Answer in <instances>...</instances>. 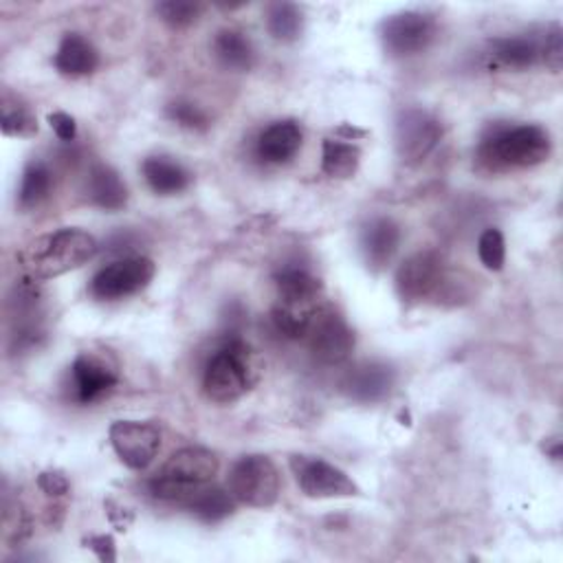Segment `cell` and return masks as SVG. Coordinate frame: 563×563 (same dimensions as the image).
<instances>
[{
  "label": "cell",
  "mask_w": 563,
  "mask_h": 563,
  "mask_svg": "<svg viewBox=\"0 0 563 563\" xmlns=\"http://www.w3.org/2000/svg\"><path fill=\"white\" fill-rule=\"evenodd\" d=\"M550 150V137L539 126L493 124L480 141L478 161L491 172L524 170L543 163Z\"/></svg>",
  "instance_id": "obj_1"
},
{
  "label": "cell",
  "mask_w": 563,
  "mask_h": 563,
  "mask_svg": "<svg viewBox=\"0 0 563 563\" xmlns=\"http://www.w3.org/2000/svg\"><path fill=\"white\" fill-rule=\"evenodd\" d=\"M97 240L82 229H58L34 240L19 257L30 279H51L80 268L97 253Z\"/></svg>",
  "instance_id": "obj_2"
},
{
  "label": "cell",
  "mask_w": 563,
  "mask_h": 563,
  "mask_svg": "<svg viewBox=\"0 0 563 563\" xmlns=\"http://www.w3.org/2000/svg\"><path fill=\"white\" fill-rule=\"evenodd\" d=\"M253 353L238 333H227L203 372V392L209 401L229 405L253 383Z\"/></svg>",
  "instance_id": "obj_3"
},
{
  "label": "cell",
  "mask_w": 563,
  "mask_h": 563,
  "mask_svg": "<svg viewBox=\"0 0 563 563\" xmlns=\"http://www.w3.org/2000/svg\"><path fill=\"white\" fill-rule=\"evenodd\" d=\"M218 458L205 447H185L170 456L161 473L148 486L152 497L163 502H187L218 473Z\"/></svg>",
  "instance_id": "obj_4"
},
{
  "label": "cell",
  "mask_w": 563,
  "mask_h": 563,
  "mask_svg": "<svg viewBox=\"0 0 563 563\" xmlns=\"http://www.w3.org/2000/svg\"><path fill=\"white\" fill-rule=\"evenodd\" d=\"M229 493L233 499L253 506L268 508L279 495V473L277 467L266 456H244L229 473Z\"/></svg>",
  "instance_id": "obj_5"
},
{
  "label": "cell",
  "mask_w": 563,
  "mask_h": 563,
  "mask_svg": "<svg viewBox=\"0 0 563 563\" xmlns=\"http://www.w3.org/2000/svg\"><path fill=\"white\" fill-rule=\"evenodd\" d=\"M154 271L157 266L150 257L128 255L97 271L95 277L91 279L89 291L100 302L124 300L143 291L152 282Z\"/></svg>",
  "instance_id": "obj_6"
},
{
  "label": "cell",
  "mask_w": 563,
  "mask_h": 563,
  "mask_svg": "<svg viewBox=\"0 0 563 563\" xmlns=\"http://www.w3.org/2000/svg\"><path fill=\"white\" fill-rule=\"evenodd\" d=\"M447 282L445 257L438 251H421L397 271V291L405 305H418L438 296Z\"/></svg>",
  "instance_id": "obj_7"
},
{
  "label": "cell",
  "mask_w": 563,
  "mask_h": 563,
  "mask_svg": "<svg viewBox=\"0 0 563 563\" xmlns=\"http://www.w3.org/2000/svg\"><path fill=\"white\" fill-rule=\"evenodd\" d=\"M305 340H309L311 355L324 366L344 364L355 348V335L351 326L331 307L320 309Z\"/></svg>",
  "instance_id": "obj_8"
},
{
  "label": "cell",
  "mask_w": 563,
  "mask_h": 563,
  "mask_svg": "<svg viewBox=\"0 0 563 563\" xmlns=\"http://www.w3.org/2000/svg\"><path fill=\"white\" fill-rule=\"evenodd\" d=\"M291 469L302 493L311 499H333V497H353L359 493V486L348 478L340 467L309 456H294Z\"/></svg>",
  "instance_id": "obj_9"
},
{
  "label": "cell",
  "mask_w": 563,
  "mask_h": 563,
  "mask_svg": "<svg viewBox=\"0 0 563 563\" xmlns=\"http://www.w3.org/2000/svg\"><path fill=\"white\" fill-rule=\"evenodd\" d=\"M111 445L128 469L141 471L157 458L161 449V432L152 423L115 421L111 425Z\"/></svg>",
  "instance_id": "obj_10"
},
{
  "label": "cell",
  "mask_w": 563,
  "mask_h": 563,
  "mask_svg": "<svg viewBox=\"0 0 563 563\" xmlns=\"http://www.w3.org/2000/svg\"><path fill=\"white\" fill-rule=\"evenodd\" d=\"M436 21L429 14L423 12H403L397 16H390L383 23L381 38L386 51H390L397 58L414 56L425 51L434 38H436Z\"/></svg>",
  "instance_id": "obj_11"
},
{
  "label": "cell",
  "mask_w": 563,
  "mask_h": 563,
  "mask_svg": "<svg viewBox=\"0 0 563 563\" xmlns=\"http://www.w3.org/2000/svg\"><path fill=\"white\" fill-rule=\"evenodd\" d=\"M440 122L421 108H407L397 119V150L405 163L423 161L440 141Z\"/></svg>",
  "instance_id": "obj_12"
},
{
  "label": "cell",
  "mask_w": 563,
  "mask_h": 563,
  "mask_svg": "<svg viewBox=\"0 0 563 563\" xmlns=\"http://www.w3.org/2000/svg\"><path fill=\"white\" fill-rule=\"evenodd\" d=\"M397 383V372L379 361L359 364L342 379V392L357 403L383 401Z\"/></svg>",
  "instance_id": "obj_13"
},
{
  "label": "cell",
  "mask_w": 563,
  "mask_h": 563,
  "mask_svg": "<svg viewBox=\"0 0 563 563\" xmlns=\"http://www.w3.org/2000/svg\"><path fill=\"white\" fill-rule=\"evenodd\" d=\"M76 401L82 405L100 401L117 386V370L95 355H80L71 368Z\"/></svg>",
  "instance_id": "obj_14"
},
{
  "label": "cell",
  "mask_w": 563,
  "mask_h": 563,
  "mask_svg": "<svg viewBox=\"0 0 563 563\" xmlns=\"http://www.w3.org/2000/svg\"><path fill=\"white\" fill-rule=\"evenodd\" d=\"M302 128L298 122H275L264 128L255 141V157L266 165L289 163L302 148Z\"/></svg>",
  "instance_id": "obj_15"
},
{
  "label": "cell",
  "mask_w": 563,
  "mask_h": 563,
  "mask_svg": "<svg viewBox=\"0 0 563 563\" xmlns=\"http://www.w3.org/2000/svg\"><path fill=\"white\" fill-rule=\"evenodd\" d=\"M401 244V229L390 218H375L361 233V249L370 268H386Z\"/></svg>",
  "instance_id": "obj_16"
},
{
  "label": "cell",
  "mask_w": 563,
  "mask_h": 563,
  "mask_svg": "<svg viewBox=\"0 0 563 563\" xmlns=\"http://www.w3.org/2000/svg\"><path fill=\"white\" fill-rule=\"evenodd\" d=\"M320 300H279L273 307V326L287 340H305L315 315L320 313Z\"/></svg>",
  "instance_id": "obj_17"
},
{
  "label": "cell",
  "mask_w": 563,
  "mask_h": 563,
  "mask_svg": "<svg viewBox=\"0 0 563 563\" xmlns=\"http://www.w3.org/2000/svg\"><path fill=\"white\" fill-rule=\"evenodd\" d=\"M56 69L69 78H82L95 73L100 67L97 49L80 34H67L54 58Z\"/></svg>",
  "instance_id": "obj_18"
},
{
  "label": "cell",
  "mask_w": 563,
  "mask_h": 563,
  "mask_svg": "<svg viewBox=\"0 0 563 563\" xmlns=\"http://www.w3.org/2000/svg\"><path fill=\"white\" fill-rule=\"evenodd\" d=\"M146 183L159 196H174L189 187L192 174L185 165L170 157H148L141 165Z\"/></svg>",
  "instance_id": "obj_19"
},
{
  "label": "cell",
  "mask_w": 563,
  "mask_h": 563,
  "mask_svg": "<svg viewBox=\"0 0 563 563\" xmlns=\"http://www.w3.org/2000/svg\"><path fill=\"white\" fill-rule=\"evenodd\" d=\"M87 192L91 203L106 211H119L128 203V187L122 181L119 172L104 163L91 168Z\"/></svg>",
  "instance_id": "obj_20"
},
{
  "label": "cell",
  "mask_w": 563,
  "mask_h": 563,
  "mask_svg": "<svg viewBox=\"0 0 563 563\" xmlns=\"http://www.w3.org/2000/svg\"><path fill=\"white\" fill-rule=\"evenodd\" d=\"M275 287L279 300H320L322 298V282L298 266H287L275 273Z\"/></svg>",
  "instance_id": "obj_21"
},
{
  "label": "cell",
  "mask_w": 563,
  "mask_h": 563,
  "mask_svg": "<svg viewBox=\"0 0 563 563\" xmlns=\"http://www.w3.org/2000/svg\"><path fill=\"white\" fill-rule=\"evenodd\" d=\"M214 54L218 62L231 71H249L255 62V51L251 41L244 34L233 30H225L216 36Z\"/></svg>",
  "instance_id": "obj_22"
},
{
  "label": "cell",
  "mask_w": 563,
  "mask_h": 563,
  "mask_svg": "<svg viewBox=\"0 0 563 563\" xmlns=\"http://www.w3.org/2000/svg\"><path fill=\"white\" fill-rule=\"evenodd\" d=\"M493 56L510 69H528L539 62V41L528 36H506L491 41Z\"/></svg>",
  "instance_id": "obj_23"
},
{
  "label": "cell",
  "mask_w": 563,
  "mask_h": 563,
  "mask_svg": "<svg viewBox=\"0 0 563 563\" xmlns=\"http://www.w3.org/2000/svg\"><path fill=\"white\" fill-rule=\"evenodd\" d=\"M185 506L205 524H218L233 513V495L218 486H203L196 491Z\"/></svg>",
  "instance_id": "obj_24"
},
{
  "label": "cell",
  "mask_w": 563,
  "mask_h": 563,
  "mask_svg": "<svg viewBox=\"0 0 563 563\" xmlns=\"http://www.w3.org/2000/svg\"><path fill=\"white\" fill-rule=\"evenodd\" d=\"M361 163V150L353 143L344 141H324V152H322V170L331 179H351L357 174Z\"/></svg>",
  "instance_id": "obj_25"
},
{
  "label": "cell",
  "mask_w": 563,
  "mask_h": 563,
  "mask_svg": "<svg viewBox=\"0 0 563 563\" xmlns=\"http://www.w3.org/2000/svg\"><path fill=\"white\" fill-rule=\"evenodd\" d=\"M51 187H54V174H51L49 165L43 161H32L25 168L23 181H21V192H19L21 207H25V209L38 207L41 203H45L49 198Z\"/></svg>",
  "instance_id": "obj_26"
},
{
  "label": "cell",
  "mask_w": 563,
  "mask_h": 563,
  "mask_svg": "<svg viewBox=\"0 0 563 563\" xmlns=\"http://www.w3.org/2000/svg\"><path fill=\"white\" fill-rule=\"evenodd\" d=\"M268 34L279 43H294L302 34V12L294 3H275L266 12Z\"/></svg>",
  "instance_id": "obj_27"
},
{
  "label": "cell",
  "mask_w": 563,
  "mask_h": 563,
  "mask_svg": "<svg viewBox=\"0 0 563 563\" xmlns=\"http://www.w3.org/2000/svg\"><path fill=\"white\" fill-rule=\"evenodd\" d=\"M157 14L165 25L174 30H183L200 19L203 5L192 3V0H165V3L157 5Z\"/></svg>",
  "instance_id": "obj_28"
},
{
  "label": "cell",
  "mask_w": 563,
  "mask_h": 563,
  "mask_svg": "<svg viewBox=\"0 0 563 563\" xmlns=\"http://www.w3.org/2000/svg\"><path fill=\"white\" fill-rule=\"evenodd\" d=\"M38 130L36 117L30 113L27 106L3 102V133L8 137H30Z\"/></svg>",
  "instance_id": "obj_29"
},
{
  "label": "cell",
  "mask_w": 563,
  "mask_h": 563,
  "mask_svg": "<svg viewBox=\"0 0 563 563\" xmlns=\"http://www.w3.org/2000/svg\"><path fill=\"white\" fill-rule=\"evenodd\" d=\"M478 253H480L482 264L489 271H502V266L506 262V242H504L502 231L499 229H486L480 235Z\"/></svg>",
  "instance_id": "obj_30"
},
{
  "label": "cell",
  "mask_w": 563,
  "mask_h": 563,
  "mask_svg": "<svg viewBox=\"0 0 563 563\" xmlns=\"http://www.w3.org/2000/svg\"><path fill=\"white\" fill-rule=\"evenodd\" d=\"M165 115L179 124L181 128H187V130H207L209 128V117L192 102H185V100H176L172 102L168 108H165Z\"/></svg>",
  "instance_id": "obj_31"
},
{
  "label": "cell",
  "mask_w": 563,
  "mask_h": 563,
  "mask_svg": "<svg viewBox=\"0 0 563 563\" xmlns=\"http://www.w3.org/2000/svg\"><path fill=\"white\" fill-rule=\"evenodd\" d=\"M539 60L552 73L561 71V67H563V32L559 25H550L545 36L539 41Z\"/></svg>",
  "instance_id": "obj_32"
},
{
  "label": "cell",
  "mask_w": 563,
  "mask_h": 563,
  "mask_svg": "<svg viewBox=\"0 0 563 563\" xmlns=\"http://www.w3.org/2000/svg\"><path fill=\"white\" fill-rule=\"evenodd\" d=\"M38 486L47 497H62L69 493V480L60 471H43L38 475Z\"/></svg>",
  "instance_id": "obj_33"
},
{
  "label": "cell",
  "mask_w": 563,
  "mask_h": 563,
  "mask_svg": "<svg viewBox=\"0 0 563 563\" xmlns=\"http://www.w3.org/2000/svg\"><path fill=\"white\" fill-rule=\"evenodd\" d=\"M49 124H51V128H54V133L58 135L60 141H65V143H73L76 141L78 124H76V119L71 115H67L62 111L51 113L49 115Z\"/></svg>",
  "instance_id": "obj_34"
},
{
  "label": "cell",
  "mask_w": 563,
  "mask_h": 563,
  "mask_svg": "<svg viewBox=\"0 0 563 563\" xmlns=\"http://www.w3.org/2000/svg\"><path fill=\"white\" fill-rule=\"evenodd\" d=\"M87 545L97 554L100 561L104 563H113L117 559V552H115V539L111 535H95L87 541Z\"/></svg>",
  "instance_id": "obj_35"
},
{
  "label": "cell",
  "mask_w": 563,
  "mask_h": 563,
  "mask_svg": "<svg viewBox=\"0 0 563 563\" xmlns=\"http://www.w3.org/2000/svg\"><path fill=\"white\" fill-rule=\"evenodd\" d=\"M543 451L552 458V460H561V440L559 438H548L543 443Z\"/></svg>",
  "instance_id": "obj_36"
}]
</instances>
